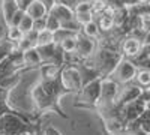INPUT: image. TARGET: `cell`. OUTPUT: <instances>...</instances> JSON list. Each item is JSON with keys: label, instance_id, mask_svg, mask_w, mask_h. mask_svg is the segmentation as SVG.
Masks as SVG:
<instances>
[{"label": "cell", "instance_id": "obj_25", "mask_svg": "<svg viewBox=\"0 0 150 135\" xmlns=\"http://www.w3.org/2000/svg\"><path fill=\"white\" fill-rule=\"evenodd\" d=\"M18 29L23 32V35H26V33L32 32V30H33V20H32L27 14H24L23 20H21L20 24H18Z\"/></svg>", "mask_w": 150, "mask_h": 135}, {"label": "cell", "instance_id": "obj_4", "mask_svg": "<svg viewBox=\"0 0 150 135\" xmlns=\"http://www.w3.org/2000/svg\"><path fill=\"white\" fill-rule=\"evenodd\" d=\"M60 81H62V86L65 87V90L68 92V95L69 93L77 95L83 87L81 74H80L77 65L72 62L65 63L63 68H62V72H60Z\"/></svg>", "mask_w": 150, "mask_h": 135}, {"label": "cell", "instance_id": "obj_22", "mask_svg": "<svg viewBox=\"0 0 150 135\" xmlns=\"http://www.w3.org/2000/svg\"><path fill=\"white\" fill-rule=\"evenodd\" d=\"M74 14H87L92 12V0H81L74 5Z\"/></svg>", "mask_w": 150, "mask_h": 135}, {"label": "cell", "instance_id": "obj_9", "mask_svg": "<svg viewBox=\"0 0 150 135\" xmlns=\"http://www.w3.org/2000/svg\"><path fill=\"white\" fill-rule=\"evenodd\" d=\"M143 47H144V44L140 39H137V38H134V36L128 35V36H125V38L122 39L119 51H120L123 59L132 60L134 57H137L140 54V51L143 50Z\"/></svg>", "mask_w": 150, "mask_h": 135}, {"label": "cell", "instance_id": "obj_21", "mask_svg": "<svg viewBox=\"0 0 150 135\" xmlns=\"http://www.w3.org/2000/svg\"><path fill=\"white\" fill-rule=\"evenodd\" d=\"M54 42V38H53V33L48 32V30H44L41 33H38V39H36V47H44V45H50Z\"/></svg>", "mask_w": 150, "mask_h": 135}, {"label": "cell", "instance_id": "obj_16", "mask_svg": "<svg viewBox=\"0 0 150 135\" xmlns=\"http://www.w3.org/2000/svg\"><path fill=\"white\" fill-rule=\"evenodd\" d=\"M80 33H83L84 36H87V38H90V39H95V41H98L99 36H101V30H99V26L96 24L95 20L84 24V26H81V32Z\"/></svg>", "mask_w": 150, "mask_h": 135}, {"label": "cell", "instance_id": "obj_33", "mask_svg": "<svg viewBox=\"0 0 150 135\" xmlns=\"http://www.w3.org/2000/svg\"><path fill=\"white\" fill-rule=\"evenodd\" d=\"M144 50H146V53H147V56H149V59H150V44H144Z\"/></svg>", "mask_w": 150, "mask_h": 135}, {"label": "cell", "instance_id": "obj_38", "mask_svg": "<svg viewBox=\"0 0 150 135\" xmlns=\"http://www.w3.org/2000/svg\"><path fill=\"white\" fill-rule=\"evenodd\" d=\"M24 135H29V134H24Z\"/></svg>", "mask_w": 150, "mask_h": 135}, {"label": "cell", "instance_id": "obj_27", "mask_svg": "<svg viewBox=\"0 0 150 135\" xmlns=\"http://www.w3.org/2000/svg\"><path fill=\"white\" fill-rule=\"evenodd\" d=\"M24 14H26V12H24V11L18 9V11L15 12V14L12 15V20H11V24H9V27H18V24H20V21L23 20Z\"/></svg>", "mask_w": 150, "mask_h": 135}, {"label": "cell", "instance_id": "obj_31", "mask_svg": "<svg viewBox=\"0 0 150 135\" xmlns=\"http://www.w3.org/2000/svg\"><path fill=\"white\" fill-rule=\"evenodd\" d=\"M42 135H62V134H60V132H59L56 128H53V126H48V128L44 131V134H42Z\"/></svg>", "mask_w": 150, "mask_h": 135}, {"label": "cell", "instance_id": "obj_17", "mask_svg": "<svg viewBox=\"0 0 150 135\" xmlns=\"http://www.w3.org/2000/svg\"><path fill=\"white\" fill-rule=\"evenodd\" d=\"M134 83L141 89H149L150 87V71L149 69H137Z\"/></svg>", "mask_w": 150, "mask_h": 135}, {"label": "cell", "instance_id": "obj_30", "mask_svg": "<svg viewBox=\"0 0 150 135\" xmlns=\"http://www.w3.org/2000/svg\"><path fill=\"white\" fill-rule=\"evenodd\" d=\"M119 2L123 8H132L138 3V0H119Z\"/></svg>", "mask_w": 150, "mask_h": 135}, {"label": "cell", "instance_id": "obj_3", "mask_svg": "<svg viewBox=\"0 0 150 135\" xmlns=\"http://www.w3.org/2000/svg\"><path fill=\"white\" fill-rule=\"evenodd\" d=\"M102 77L99 78H95L92 80L90 83L84 84L81 90L77 93V104L75 107H80V108H92L98 99L101 96V84H102Z\"/></svg>", "mask_w": 150, "mask_h": 135}, {"label": "cell", "instance_id": "obj_11", "mask_svg": "<svg viewBox=\"0 0 150 135\" xmlns=\"http://www.w3.org/2000/svg\"><path fill=\"white\" fill-rule=\"evenodd\" d=\"M50 15H53L56 20H59L60 26H63L66 23H71L75 20V14H74V9L66 6V5H62V3H56L48 12Z\"/></svg>", "mask_w": 150, "mask_h": 135}, {"label": "cell", "instance_id": "obj_15", "mask_svg": "<svg viewBox=\"0 0 150 135\" xmlns=\"http://www.w3.org/2000/svg\"><path fill=\"white\" fill-rule=\"evenodd\" d=\"M129 14L141 17V18H149L150 20V0H144V2L137 3L132 8H128Z\"/></svg>", "mask_w": 150, "mask_h": 135}, {"label": "cell", "instance_id": "obj_29", "mask_svg": "<svg viewBox=\"0 0 150 135\" xmlns=\"http://www.w3.org/2000/svg\"><path fill=\"white\" fill-rule=\"evenodd\" d=\"M33 2H35V0H15L18 9H21V11H24V12H26V9H27Z\"/></svg>", "mask_w": 150, "mask_h": 135}, {"label": "cell", "instance_id": "obj_18", "mask_svg": "<svg viewBox=\"0 0 150 135\" xmlns=\"http://www.w3.org/2000/svg\"><path fill=\"white\" fill-rule=\"evenodd\" d=\"M23 38H24V35H23V32H21L18 27H8V29H6L5 39L9 41V42H12L14 45H17Z\"/></svg>", "mask_w": 150, "mask_h": 135}, {"label": "cell", "instance_id": "obj_28", "mask_svg": "<svg viewBox=\"0 0 150 135\" xmlns=\"http://www.w3.org/2000/svg\"><path fill=\"white\" fill-rule=\"evenodd\" d=\"M33 30L36 33H41L45 30V17L39 18V20H33Z\"/></svg>", "mask_w": 150, "mask_h": 135}, {"label": "cell", "instance_id": "obj_23", "mask_svg": "<svg viewBox=\"0 0 150 135\" xmlns=\"http://www.w3.org/2000/svg\"><path fill=\"white\" fill-rule=\"evenodd\" d=\"M78 35V33H74L71 30H66V29H59L57 32L53 33V38H54V44H60L62 41H65L68 38H72V36Z\"/></svg>", "mask_w": 150, "mask_h": 135}, {"label": "cell", "instance_id": "obj_5", "mask_svg": "<svg viewBox=\"0 0 150 135\" xmlns=\"http://www.w3.org/2000/svg\"><path fill=\"white\" fill-rule=\"evenodd\" d=\"M135 74H137L135 65L131 62L129 59H122L120 62L117 63V66L114 68V71L108 75V78H111L112 81H116L119 86H125V84L134 83Z\"/></svg>", "mask_w": 150, "mask_h": 135}, {"label": "cell", "instance_id": "obj_13", "mask_svg": "<svg viewBox=\"0 0 150 135\" xmlns=\"http://www.w3.org/2000/svg\"><path fill=\"white\" fill-rule=\"evenodd\" d=\"M18 11V6L15 3V0L12 2H2L0 3V12H2V20L5 23V27L8 29L9 24H11V20H12V15Z\"/></svg>", "mask_w": 150, "mask_h": 135}, {"label": "cell", "instance_id": "obj_32", "mask_svg": "<svg viewBox=\"0 0 150 135\" xmlns=\"http://www.w3.org/2000/svg\"><path fill=\"white\" fill-rule=\"evenodd\" d=\"M39 2L47 8V11H48V12H50V9H51V8L56 5V0H39Z\"/></svg>", "mask_w": 150, "mask_h": 135}, {"label": "cell", "instance_id": "obj_10", "mask_svg": "<svg viewBox=\"0 0 150 135\" xmlns=\"http://www.w3.org/2000/svg\"><path fill=\"white\" fill-rule=\"evenodd\" d=\"M141 87H138L135 83H129V84H125L120 86V90L117 95V99H116V105L117 107H123L125 104H129L132 101H137L141 95Z\"/></svg>", "mask_w": 150, "mask_h": 135}, {"label": "cell", "instance_id": "obj_14", "mask_svg": "<svg viewBox=\"0 0 150 135\" xmlns=\"http://www.w3.org/2000/svg\"><path fill=\"white\" fill-rule=\"evenodd\" d=\"M26 14L32 20H39V18H44V17L48 15V11H47V8L39 2V0H35V2L26 9Z\"/></svg>", "mask_w": 150, "mask_h": 135}, {"label": "cell", "instance_id": "obj_8", "mask_svg": "<svg viewBox=\"0 0 150 135\" xmlns=\"http://www.w3.org/2000/svg\"><path fill=\"white\" fill-rule=\"evenodd\" d=\"M144 111H146V104L140 99H137V101H132L129 104H125L123 107H120L119 114H120V119L123 120V123L128 125L131 122L138 120Z\"/></svg>", "mask_w": 150, "mask_h": 135}, {"label": "cell", "instance_id": "obj_24", "mask_svg": "<svg viewBox=\"0 0 150 135\" xmlns=\"http://www.w3.org/2000/svg\"><path fill=\"white\" fill-rule=\"evenodd\" d=\"M59 29H62L59 20H56L53 15H50V14H48V15L45 17V30L54 33V32H57Z\"/></svg>", "mask_w": 150, "mask_h": 135}, {"label": "cell", "instance_id": "obj_2", "mask_svg": "<svg viewBox=\"0 0 150 135\" xmlns=\"http://www.w3.org/2000/svg\"><path fill=\"white\" fill-rule=\"evenodd\" d=\"M123 57L120 54V51L116 50H108V48H99L95 51V54L86 60V63H89L90 66H93L98 74L102 78H107L110 74L114 71V68L117 66V63L120 62Z\"/></svg>", "mask_w": 150, "mask_h": 135}, {"label": "cell", "instance_id": "obj_26", "mask_svg": "<svg viewBox=\"0 0 150 135\" xmlns=\"http://www.w3.org/2000/svg\"><path fill=\"white\" fill-rule=\"evenodd\" d=\"M6 114H18V116H23V114H27V113L17 111V110H14L6 101H0V117H3Z\"/></svg>", "mask_w": 150, "mask_h": 135}, {"label": "cell", "instance_id": "obj_19", "mask_svg": "<svg viewBox=\"0 0 150 135\" xmlns=\"http://www.w3.org/2000/svg\"><path fill=\"white\" fill-rule=\"evenodd\" d=\"M60 48H62V51H63L65 54H74L75 51V47H77V35L72 36V38H68L65 41H62L60 44H57Z\"/></svg>", "mask_w": 150, "mask_h": 135}, {"label": "cell", "instance_id": "obj_37", "mask_svg": "<svg viewBox=\"0 0 150 135\" xmlns=\"http://www.w3.org/2000/svg\"><path fill=\"white\" fill-rule=\"evenodd\" d=\"M140 2H144V0H138V3H140Z\"/></svg>", "mask_w": 150, "mask_h": 135}, {"label": "cell", "instance_id": "obj_1", "mask_svg": "<svg viewBox=\"0 0 150 135\" xmlns=\"http://www.w3.org/2000/svg\"><path fill=\"white\" fill-rule=\"evenodd\" d=\"M29 96H30V101H32V111L35 114L42 116V114H47V113H56L63 119H69L68 114H65V111L60 108L59 102L42 89L39 81H36L32 86Z\"/></svg>", "mask_w": 150, "mask_h": 135}, {"label": "cell", "instance_id": "obj_20", "mask_svg": "<svg viewBox=\"0 0 150 135\" xmlns=\"http://www.w3.org/2000/svg\"><path fill=\"white\" fill-rule=\"evenodd\" d=\"M15 50V45L12 44V42H9V41H6L5 38L0 41V63L3 62V60Z\"/></svg>", "mask_w": 150, "mask_h": 135}, {"label": "cell", "instance_id": "obj_6", "mask_svg": "<svg viewBox=\"0 0 150 135\" xmlns=\"http://www.w3.org/2000/svg\"><path fill=\"white\" fill-rule=\"evenodd\" d=\"M38 53L41 56L42 65H56V66H63L66 63V54L62 51V48L57 44H50L44 47H36Z\"/></svg>", "mask_w": 150, "mask_h": 135}, {"label": "cell", "instance_id": "obj_12", "mask_svg": "<svg viewBox=\"0 0 150 135\" xmlns=\"http://www.w3.org/2000/svg\"><path fill=\"white\" fill-rule=\"evenodd\" d=\"M23 60H24V65H26L27 71H38L42 66V60L41 56L38 53L36 48H32V50H27L23 53Z\"/></svg>", "mask_w": 150, "mask_h": 135}, {"label": "cell", "instance_id": "obj_7", "mask_svg": "<svg viewBox=\"0 0 150 135\" xmlns=\"http://www.w3.org/2000/svg\"><path fill=\"white\" fill-rule=\"evenodd\" d=\"M96 50H98V42L95 39L87 38L83 33H78L77 47H75V51H74V56H75L74 62H86L95 54Z\"/></svg>", "mask_w": 150, "mask_h": 135}, {"label": "cell", "instance_id": "obj_35", "mask_svg": "<svg viewBox=\"0 0 150 135\" xmlns=\"http://www.w3.org/2000/svg\"><path fill=\"white\" fill-rule=\"evenodd\" d=\"M146 110H150V101H149V102L146 104Z\"/></svg>", "mask_w": 150, "mask_h": 135}, {"label": "cell", "instance_id": "obj_36", "mask_svg": "<svg viewBox=\"0 0 150 135\" xmlns=\"http://www.w3.org/2000/svg\"><path fill=\"white\" fill-rule=\"evenodd\" d=\"M146 44H150V35H149V38H147V41H146Z\"/></svg>", "mask_w": 150, "mask_h": 135}, {"label": "cell", "instance_id": "obj_34", "mask_svg": "<svg viewBox=\"0 0 150 135\" xmlns=\"http://www.w3.org/2000/svg\"><path fill=\"white\" fill-rule=\"evenodd\" d=\"M78 2H81V0H71V3H72V8H74V5H75V3H78Z\"/></svg>", "mask_w": 150, "mask_h": 135}]
</instances>
